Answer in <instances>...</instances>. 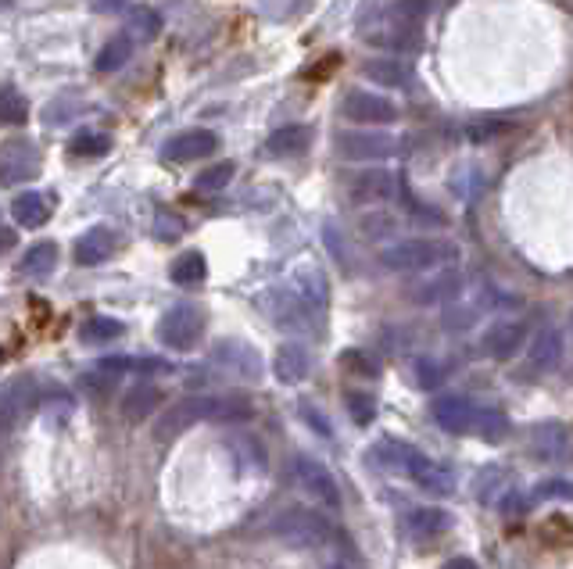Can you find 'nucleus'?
<instances>
[{
  "mask_svg": "<svg viewBox=\"0 0 573 569\" xmlns=\"http://www.w3.org/2000/svg\"><path fill=\"white\" fill-rule=\"evenodd\" d=\"M341 366L351 369L355 376H366V380H373V376H377V366H373V358L362 355V351H344V355H341Z\"/></svg>",
  "mask_w": 573,
  "mask_h": 569,
  "instance_id": "nucleus-44",
  "label": "nucleus"
},
{
  "mask_svg": "<svg viewBox=\"0 0 573 569\" xmlns=\"http://www.w3.org/2000/svg\"><path fill=\"white\" fill-rule=\"evenodd\" d=\"M298 416L305 419V423L312 426V430H316L319 437H326V441H330V437H334V426H330V419H326L323 412H319V408L312 405V401H301Z\"/></svg>",
  "mask_w": 573,
  "mask_h": 569,
  "instance_id": "nucleus-43",
  "label": "nucleus"
},
{
  "mask_svg": "<svg viewBox=\"0 0 573 569\" xmlns=\"http://www.w3.org/2000/svg\"><path fill=\"white\" fill-rule=\"evenodd\" d=\"M437 0H394L391 4V18H398V22H420V18L430 15V8H434Z\"/></svg>",
  "mask_w": 573,
  "mask_h": 569,
  "instance_id": "nucleus-41",
  "label": "nucleus"
},
{
  "mask_svg": "<svg viewBox=\"0 0 573 569\" xmlns=\"http://www.w3.org/2000/svg\"><path fill=\"white\" fill-rule=\"evenodd\" d=\"M394 151H398V140L391 133H369V129L337 133V154L348 162H384Z\"/></svg>",
  "mask_w": 573,
  "mask_h": 569,
  "instance_id": "nucleus-8",
  "label": "nucleus"
},
{
  "mask_svg": "<svg viewBox=\"0 0 573 569\" xmlns=\"http://www.w3.org/2000/svg\"><path fill=\"white\" fill-rule=\"evenodd\" d=\"M36 405H40V387H36L33 376L22 373L0 383V434H15L36 412Z\"/></svg>",
  "mask_w": 573,
  "mask_h": 569,
  "instance_id": "nucleus-5",
  "label": "nucleus"
},
{
  "mask_svg": "<svg viewBox=\"0 0 573 569\" xmlns=\"http://www.w3.org/2000/svg\"><path fill=\"white\" fill-rule=\"evenodd\" d=\"M416 383H420L423 391H430V387L441 383V366H437L434 358H420V362H416Z\"/></svg>",
  "mask_w": 573,
  "mask_h": 569,
  "instance_id": "nucleus-46",
  "label": "nucleus"
},
{
  "mask_svg": "<svg viewBox=\"0 0 573 569\" xmlns=\"http://www.w3.org/2000/svg\"><path fill=\"white\" fill-rule=\"evenodd\" d=\"M122 333H126V326H122L119 319H112V315H94V319L83 323L79 337H83L86 344H115V340H122Z\"/></svg>",
  "mask_w": 573,
  "mask_h": 569,
  "instance_id": "nucleus-34",
  "label": "nucleus"
},
{
  "mask_svg": "<svg viewBox=\"0 0 573 569\" xmlns=\"http://www.w3.org/2000/svg\"><path fill=\"white\" fill-rule=\"evenodd\" d=\"M208 401V423H248L255 416L248 398H237V394H205Z\"/></svg>",
  "mask_w": 573,
  "mask_h": 569,
  "instance_id": "nucleus-25",
  "label": "nucleus"
},
{
  "mask_svg": "<svg viewBox=\"0 0 573 569\" xmlns=\"http://www.w3.org/2000/svg\"><path fill=\"white\" fill-rule=\"evenodd\" d=\"M226 448L233 451V459H237L240 466H251L255 473L266 469V451H262V444L251 434H230L226 437Z\"/></svg>",
  "mask_w": 573,
  "mask_h": 569,
  "instance_id": "nucleus-33",
  "label": "nucleus"
},
{
  "mask_svg": "<svg viewBox=\"0 0 573 569\" xmlns=\"http://www.w3.org/2000/svg\"><path fill=\"white\" fill-rule=\"evenodd\" d=\"M291 283H294V294H298L301 301H305L308 308L316 315H323L326 312V301H330V283H326V276H323V269H316V265H298L294 269V276H291Z\"/></svg>",
  "mask_w": 573,
  "mask_h": 569,
  "instance_id": "nucleus-19",
  "label": "nucleus"
},
{
  "mask_svg": "<svg viewBox=\"0 0 573 569\" xmlns=\"http://www.w3.org/2000/svg\"><path fill=\"white\" fill-rule=\"evenodd\" d=\"M373 462H377L380 469H394V473H405L409 469V462L416 459V448L405 441H398V437H384V441L373 444Z\"/></svg>",
  "mask_w": 573,
  "mask_h": 569,
  "instance_id": "nucleus-26",
  "label": "nucleus"
},
{
  "mask_svg": "<svg viewBox=\"0 0 573 569\" xmlns=\"http://www.w3.org/2000/svg\"><path fill=\"white\" fill-rule=\"evenodd\" d=\"M344 119L355 122V126H391L398 122V104L391 97L369 94V90H351L341 101Z\"/></svg>",
  "mask_w": 573,
  "mask_h": 569,
  "instance_id": "nucleus-9",
  "label": "nucleus"
},
{
  "mask_svg": "<svg viewBox=\"0 0 573 569\" xmlns=\"http://www.w3.org/2000/svg\"><path fill=\"white\" fill-rule=\"evenodd\" d=\"M90 4H94L97 15H115V11L126 8V0H90Z\"/></svg>",
  "mask_w": 573,
  "mask_h": 569,
  "instance_id": "nucleus-52",
  "label": "nucleus"
},
{
  "mask_svg": "<svg viewBox=\"0 0 573 569\" xmlns=\"http://www.w3.org/2000/svg\"><path fill=\"white\" fill-rule=\"evenodd\" d=\"M570 451V430L563 423H541L531 430V455L538 462H563Z\"/></svg>",
  "mask_w": 573,
  "mask_h": 569,
  "instance_id": "nucleus-17",
  "label": "nucleus"
},
{
  "mask_svg": "<svg viewBox=\"0 0 573 569\" xmlns=\"http://www.w3.org/2000/svg\"><path fill=\"white\" fill-rule=\"evenodd\" d=\"M258 305L266 308L269 319H273L280 330H294V333H316V312L305 305V301L294 294V290H266Z\"/></svg>",
  "mask_w": 573,
  "mask_h": 569,
  "instance_id": "nucleus-7",
  "label": "nucleus"
},
{
  "mask_svg": "<svg viewBox=\"0 0 573 569\" xmlns=\"http://www.w3.org/2000/svg\"><path fill=\"white\" fill-rule=\"evenodd\" d=\"M434 423L448 434H470L473 423H477V408L459 394H448V398L434 401Z\"/></svg>",
  "mask_w": 573,
  "mask_h": 569,
  "instance_id": "nucleus-18",
  "label": "nucleus"
},
{
  "mask_svg": "<svg viewBox=\"0 0 573 569\" xmlns=\"http://www.w3.org/2000/svg\"><path fill=\"white\" fill-rule=\"evenodd\" d=\"M563 358V333L556 326H545L541 333H534V344L527 351V369L531 373H548V369L559 366Z\"/></svg>",
  "mask_w": 573,
  "mask_h": 569,
  "instance_id": "nucleus-22",
  "label": "nucleus"
},
{
  "mask_svg": "<svg viewBox=\"0 0 573 569\" xmlns=\"http://www.w3.org/2000/svg\"><path fill=\"white\" fill-rule=\"evenodd\" d=\"M308 144H312V129L308 126H283L266 140V151L273 158H291V154L308 151Z\"/></svg>",
  "mask_w": 573,
  "mask_h": 569,
  "instance_id": "nucleus-28",
  "label": "nucleus"
},
{
  "mask_svg": "<svg viewBox=\"0 0 573 569\" xmlns=\"http://www.w3.org/2000/svg\"><path fill=\"white\" fill-rule=\"evenodd\" d=\"M129 26H133V33L144 36V40H151V36L162 33V15L151 8H133V15H129Z\"/></svg>",
  "mask_w": 573,
  "mask_h": 569,
  "instance_id": "nucleus-42",
  "label": "nucleus"
},
{
  "mask_svg": "<svg viewBox=\"0 0 573 569\" xmlns=\"http://www.w3.org/2000/svg\"><path fill=\"white\" fill-rule=\"evenodd\" d=\"M473 430H477L488 444H498L509 437V419H505L502 412H495V408H477V423H473Z\"/></svg>",
  "mask_w": 573,
  "mask_h": 569,
  "instance_id": "nucleus-37",
  "label": "nucleus"
},
{
  "mask_svg": "<svg viewBox=\"0 0 573 569\" xmlns=\"http://www.w3.org/2000/svg\"><path fill=\"white\" fill-rule=\"evenodd\" d=\"M194 423H208V401H205V394H201V398H183L180 405L165 408L162 419L154 423V437H158V441H169V437L190 430Z\"/></svg>",
  "mask_w": 573,
  "mask_h": 569,
  "instance_id": "nucleus-11",
  "label": "nucleus"
},
{
  "mask_svg": "<svg viewBox=\"0 0 573 569\" xmlns=\"http://www.w3.org/2000/svg\"><path fill=\"white\" fill-rule=\"evenodd\" d=\"M498 509H502V516H523L527 512V498H523L520 491H505V498L498 502Z\"/></svg>",
  "mask_w": 573,
  "mask_h": 569,
  "instance_id": "nucleus-50",
  "label": "nucleus"
},
{
  "mask_svg": "<svg viewBox=\"0 0 573 569\" xmlns=\"http://www.w3.org/2000/svg\"><path fill=\"white\" fill-rule=\"evenodd\" d=\"M215 147H219V136L212 133V129H183V133H176L165 144V162H201V158H208V154H215Z\"/></svg>",
  "mask_w": 573,
  "mask_h": 569,
  "instance_id": "nucleus-12",
  "label": "nucleus"
},
{
  "mask_svg": "<svg viewBox=\"0 0 573 569\" xmlns=\"http://www.w3.org/2000/svg\"><path fill=\"white\" fill-rule=\"evenodd\" d=\"M509 129H513V122H505V119H477L466 129V136H470V144H491V140L505 136Z\"/></svg>",
  "mask_w": 573,
  "mask_h": 569,
  "instance_id": "nucleus-39",
  "label": "nucleus"
},
{
  "mask_svg": "<svg viewBox=\"0 0 573 569\" xmlns=\"http://www.w3.org/2000/svg\"><path fill=\"white\" fill-rule=\"evenodd\" d=\"M11 219L22 226V230H40L51 219V197L36 194V190H26L11 201Z\"/></svg>",
  "mask_w": 573,
  "mask_h": 569,
  "instance_id": "nucleus-23",
  "label": "nucleus"
},
{
  "mask_svg": "<svg viewBox=\"0 0 573 569\" xmlns=\"http://www.w3.org/2000/svg\"><path fill=\"white\" fill-rule=\"evenodd\" d=\"M312 373V355H308L305 344H280L273 355V376L280 383H287V387H294V383H301L305 376Z\"/></svg>",
  "mask_w": 573,
  "mask_h": 569,
  "instance_id": "nucleus-20",
  "label": "nucleus"
},
{
  "mask_svg": "<svg viewBox=\"0 0 573 569\" xmlns=\"http://www.w3.org/2000/svg\"><path fill=\"white\" fill-rule=\"evenodd\" d=\"M448 527H452V516L445 509H416L409 516L412 541H437Z\"/></svg>",
  "mask_w": 573,
  "mask_h": 569,
  "instance_id": "nucleus-29",
  "label": "nucleus"
},
{
  "mask_svg": "<svg viewBox=\"0 0 573 569\" xmlns=\"http://www.w3.org/2000/svg\"><path fill=\"white\" fill-rule=\"evenodd\" d=\"M344 401H348V412H351V419H355V423H359V426L373 423V416H377V398H373V394L348 391V394H344Z\"/></svg>",
  "mask_w": 573,
  "mask_h": 569,
  "instance_id": "nucleus-40",
  "label": "nucleus"
},
{
  "mask_svg": "<svg viewBox=\"0 0 573 569\" xmlns=\"http://www.w3.org/2000/svg\"><path fill=\"white\" fill-rule=\"evenodd\" d=\"M108 380H112V376H86V391H90V394H108Z\"/></svg>",
  "mask_w": 573,
  "mask_h": 569,
  "instance_id": "nucleus-53",
  "label": "nucleus"
},
{
  "mask_svg": "<svg viewBox=\"0 0 573 569\" xmlns=\"http://www.w3.org/2000/svg\"><path fill=\"white\" fill-rule=\"evenodd\" d=\"M119 251V233L108 230V226H94V230H86L83 237L76 240L72 247V255L83 269H94V265H104L108 258Z\"/></svg>",
  "mask_w": 573,
  "mask_h": 569,
  "instance_id": "nucleus-16",
  "label": "nucleus"
},
{
  "mask_svg": "<svg viewBox=\"0 0 573 569\" xmlns=\"http://www.w3.org/2000/svg\"><path fill=\"white\" fill-rule=\"evenodd\" d=\"M523 344H527V326H523L520 319H498V323L484 333V340H480L484 355L498 358V362H509Z\"/></svg>",
  "mask_w": 573,
  "mask_h": 569,
  "instance_id": "nucleus-15",
  "label": "nucleus"
},
{
  "mask_svg": "<svg viewBox=\"0 0 573 569\" xmlns=\"http://www.w3.org/2000/svg\"><path fill=\"white\" fill-rule=\"evenodd\" d=\"M326 569H344V566H341V562H334V566H326Z\"/></svg>",
  "mask_w": 573,
  "mask_h": 569,
  "instance_id": "nucleus-56",
  "label": "nucleus"
},
{
  "mask_svg": "<svg viewBox=\"0 0 573 569\" xmlns=\"http://www.w3.org/2000/svg\"><path fill=\"white\" fill-rule=\"evenodd\" d=\"M233 172H237V165H233V162H215L194 179V187L201 190V194H215V190H223L226 183H230Z\"/></svg>",
  "mask_w": 573,
  "mask_h": 569,
  "instance_id": "nucleus-38",
  "label": "nucleus"
},
{
  "mask_svg": "<svg viewBox=\"0 0 573 569\" xmlns=\"http://www.w3.org/2000/svg\"><path fill=\"white\" fill-rule=\"evenodd\" d=\"M362 230H366V237H387V233L394 230V219L391 215H366V219H362Z\"/></svg>",
  "mask_w": 573,
  "mask_h": 569,
  "instance_id": "nucleus-49",
  "label": "nucleus"
},
{
  "mask_svg": "<svg viewBox=\"0 0 573 569\" xmlns=\"http://www.w3.org/2000/svg\"><path fill=\"white\" fill-rule=\"evenodd\" d=\"M69 151L76 158H104V154L112 151V136L108 133H94V129H86V133H76L72 136Z\"/></svg>",
  "mask_w": 573,
  "mask_h": 569,
  "instance_id": "nucleus-36",
  "label": "nucleus"
},
{
  "mask_svg": "<svg viewBox=\"0 0 573 569\" xmlns=\"http://www.w3.org/2000/svg\"><path fill=\"white\" fill-rule=\"evenodd\" d=\"M570 326H573V315H570Z\"/></svg>",
  "mask_w": 573,
  "mask_h": 569,
  "instance_id": "nucleus-57",
  "label": "nucleus"
},
{
  "mask_svg": "<svg viewBox=\"0 0 573 569\" xmlns=\"http://www.w3.org/2000/svg\"><path fill=\"white\" fill-rule=\"evenodd\" d=\"M362 76H366L369 83L387 86V90H409L412 86V68L405 65V61L391 58V54L362 61Z\"/></svg>",
  "mask_w": 573,
  "mask_h": 569,
  "instance_id": "nucleus-21",
  "label": "nucleus"
},
{
  "mask_svg": "<svg viewBox=\"0 0 573 569\" xmlns=\"http://www.w3.org/2000/svg\"><path fill=\"white\" fill-rule=\"evenodd\" d=\"M398 190V179L387 169H362L348 179V201L351 204H387Z\"/></svg>",
  "mask_w": 573,
  "mask_h": 569,
  "instance_id": "nucleus-10",
  "label": "nucleus"
},
{
  "mask_svg": "<svg viewBox=\"0 0 573 569\" xmlns=\"http://www.w3.org/2000/svg\"><path fill=\"white\" fill-rule=\"evenodd\" d=\"M40 172V154H36L33 144L26 140H15L0 151V183L4 187H15V183H26Z\"/></svg>",
  "mask_w": 573,
  "mask_h": 569,
  "instance_id": "nucleus-13",
  "label": "nucleus"
},
{
  "mask_svg": "<svg viewBox=\"0 0 573 569\" xmlns=\"http://www.w3.org/2000/svg\"><path fill=\"white\" fill-rule=\"evenodd\" d=\"M158 405H162V391H158L154 383H137V387H129V391L122 394L119 412L126 423H144Z\"/></svg>",
  "mask_w": 573,
  "mask_h": 569,
  "instance_id": "nucleus-24",
  "label": "nucleus"
},
{
  "mask_svg": "<svg viewBox=\"0 0 573 569\" xmlns=\"http://www.w3.org/2000/svg\"><path fill=\"white\" fill-rule=\"evenodd\" d=\"M291 484L323 509H341V487H337L334 473L312 455H294L291 459Z\"/></svg>",
  "mask_w": 573,
  "mask_h": 569,
  "instance_id": "nucleus-4",
  "label": "nucleus"
},
{
  "mask_svg": "<svg viewBox=\"0 0 573 569\" xmlns=\"http://www.w3.org/2000/svg\"><path fill=\"white\" fill-rule=\"evenodd\" d=\"M208 276V262L201 251H183L176 262L169 265V280L176 287H197V283H205Z\"/></svg>",
  "mask_w": 573,
  "mask_h": 569,
  "instance_id": "nucleus-30",
  "label": "nucleus"
},
{
  "mask_svg": "<svg viewBox=\"0 0 573 569\" xmlns=\"http://www.w3.org/2000/svg\"><path fill=\"white\" fill-rule=\"evenodd\" d=\"M534 498H563V502H573V480H545V484L534 487Z\"/></svg>",
  "mask_w": 573,
  "mask_h": 569,
  "instance_id": "nucleus-45",
  "label": "nucleus"
},
{
  "mask_svg": "<svg viewBox=\"0 0 573 569\" xmlns=\"http://www.w3.org/2000/svg\"><path fill=\"white\" fill-rule=\"evenodd\" d=\"M455 255H459L455 244L430 240V237H412V240H398V244L384 247V251H380V265L391 272H427L452 262Z\"/></svg>",
  "mask_w": 573,
  "mask_h": 569,
  "instance_id": "nucleus-2",
  "label": "nucleus"
},
{
  "mask_svg": "<svg viewBox=\"0 0 573 569\" xmlns=\"http://www.w3.org/2000/svg\"><path fill=\"white\" fill-rule=\"evenodd\" d=\"M36 412H40L51 426H61V423H69L72 419L76 401H72L69 391H61V387H47V391H40V405H36Z\"/></svg>",
  "mask_w": 573,
  "mask_h": 569,
  "instance_id": "nucleus-31",
  "label": "nucleus"
},
{
  "mask_svg": "<svg viewBox=\"0 0 573 569\" xmlns=\"http://www.w3.org/2000/svg\"><path fill=\"white\" fill-rule=\"evenodd\" d=\"M54 265H58V244H54V240H40V244H33L26 255H22L18 272L29 276V280H43V276L54 272Z\"/></svg>",
  "mask_w": 573,
  "mask_h": 569,
  "instance_id": "nucleus-27",
  "label": "nucleus"
},
{
  "mask_svg": "<svg viewBox=\"0 0 573 569\" xmlns=\"http://www.w3.org/2000/svg\"><path fill=\"white\" fill-rule=\"evenodd\" d=\"M0 122H4V126H22V122H29V101L18 94L15 86H0Z\"/></svg>",
  "mask_w": 573,
  "mask_h": 569,
  "instance_id": "nucleus-35",
  "label": "nucleus"
},
{
  "mask_svg": "<svg viewBox=\"0 0 573 569\" xmlns=\"http://www.w3.org/2000/svg\"><path fill=\"white\" fill-rule=\"evenodd\" d=\"M11 247H15V233L0 230V255H4V251H11Z\"/></svg>",
  "mask_w": 573,
  "mask_h": 569,
  "instance_id": "nucleus-55",
  "label": "nucleus"
},
{
  "mask_svg": "<svg viewBox=\"0 0 573 569\" xmlns=\"http://www.w3.org/2000/svg\"><path fill=\"white\" fill-rule=\"evenodd\" d=\"M205 323H208L205 308L194 305V301H180V305H172L158 319V340L169 351H190L205 337Z\"/></svg>",
  "mask_w": 573,
  "mask_h": 569,
  "instance_id": "nucleus-3",
  "label": "nucleus"
},
{
  "mask_svg": "<svg viewBox=\"0 0 573 569\" xmlns=\"http://www.w3.org/2000/svg\"><path fill=\"white\" fill-rule=\"evenodd\" d=\"M441 569H480V566L473 559H466V555H459V559H448Z\"/></svg>",
  "mask_w": 573,
  "mask_h": 569,
  "instance_id": "nucleus-54",
  "label": "nucleus"
},
{
  "mask_svg": "<svg viewBox=\"0 0 573 569\" xmlns=\"http://www.w3.org/2000/svg\"><path fill=\"white\" fill-rule=\"evenodd\" d=\"M180 233H183V219H172V215H158V237H165V240H169V237H180Z\"/></svg>",
  "mask_w": 573,
  "mask_h": 569,
  "instance_id": "nucleus-51",
  "label": "nucleus"
},
{
  "mask_svg": "<svg viewBox=\"0 0 573 569\" xmlns=\"http://www.w3.org/2000/svg\"><path fill=\"white\" fill-rule=\"evenodd\" d=\"M269 534L280 544H287V548L312 552V548H323V544L334 537V527H330V519H326L323 512L294 505V509H283L280 516L269 523Z\"/></svg>",
  "mask_w": 573,
  "mask_h": 569,
  "instance_id": "nucleus-1",
  "label": "nucleus"
},
{
  "mask_svg": "<svg viewBox=\"0 0 573 569\" xmlns=\"http://www.w3.org/2000/svg\"><path fill=\"white\" fill-rule=\"evenodd\" d=\"M452 287H455V276H441V280H434V283H430V287H423V294H420V290H416L412 298L427 305V301H437V298H445V294H452Z\"/></svg>",
  "mask_w": 573,
  "mask_h": 569,
  "instance_id": "nucleus-47",
  "label": "nucleus"
},
{
  "mask_svg": "<svg viewBox=\"0 0 573 569\" xmlns=\"http://www.w3.org/2000/svg\"><path fill=\"white\" fill-rule=\"evenodd\" d=\"M405 476H409L412 484L420 487V491H427V494H452L455 491V473L445 466V462H437V459H430V455H420L416 451V459L409 462V469H405Z\"/></svg>",
  "mask_w": 573,
  "mask_h": 569,
  "instance_id": "nucleus-14",
  "label": "nucleus"
},
{
  "mask_svg": "<svg viewBox=\"0 0 573 569\" xmlns=\"http://www.w3.org/2000/svg\"><path fill=\"white\" fill-rule=\"evenodd\" d=\"M129 54H133V40H129V36H112V40L101 47V54L94 58V68L101 76H112V72H119V68L126 65Z\"/></svg>",
  "mask_w": 573,
  "mask_h": 569,
  "instance_id": "nucleus-32",
  "label": "nucleus"
},
{
  "mask_svg": "<svg viewBox=\"0 0 573 569\" xmlns=\"http://www.w3.org/2000/svg\"><path fill=\"white\" fill-rule=\"evenodd\" d=\"M212 366L226 376H237V380H248V383H258L266 376V362L251 348L248 340H233V337H223L212 344Z\"/></svg>",
  "mask_w": 573,
  "mask_h": 569,
  "instance_id": "nucleus-6",
  "label": "nucleus"
},
{
  "mask_svg": "<svg viewBox=\"0 0 573 569\" xmlns=\"http://www.w3.org/2000/svg\"><path fill=\"white\" fill-rule=\"evenodd\" d=\"M129 373H144V376H151V373H172V366L165 362V358L144 355V358H129Z\"/></svg>",
  "mask_w": 573,
  "mask_h": 569,
  "instance_id": "nucleus-48",
  "label": "nucleus"
}]
</instances>
